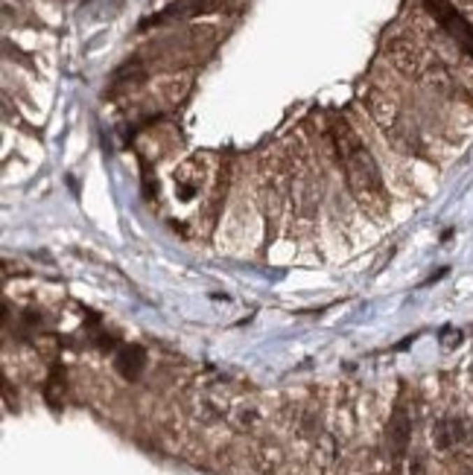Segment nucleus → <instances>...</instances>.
I'll use <instances>...</instances> for the list:
<instances>
[{
  "label": "nucleus",
  "instance_id": "1",
  "mask_svg": "<svg viewBox=\"0 0 473 475\" xmlns=\"http://www.w3.org/2000/svg\"><path fill=\"white\" fill-rule=\"evenodd\" d=\"M330 137H333V149H336V155H339L342 169H345V178H348L351 193H354L368 210L380 213V210H383L380 169H377V163H374L371 152L363 146L360 135H356L345 120H333Z\"/></svg>",
  "mask_w": 473,
  "mask_h": 475
},
{
  "label": "nucleus",
  "instance_id": "2",
  "mask_svg": "<svg viewBox=\"0 0 473 475\" xmlns=\"http://www.w3.org/2000/svg\"><path fill=\"white\" fill-rule=\"evenodd\" d=\"M473 444V423L465 414H442L432 423V446L435 452L450 455Z\"/></svg>",
  "mask_w": 473,
  "mask_h": 475
},
{
  "label": "nucleus",
  "instance_id": "3",
  "mask_svg": "<svg viewBox=\"0 0 473 475\" xmlns=\"http://www.w3.org/2000/svg\"><path fill=\"white\" fill-rule=\"evenodd\" d=\"M427 6H430V12L438 18V24H442V27L450 32V38L459 44L465 53L473 56V27L447 3V0H427Z\"/></svg>",
  "mask_w": 473,
  "mask_h": 475
},
{
  "label": "nucleus",
  "instance_id": "4",
  "mask_svg": "<svg viewBox=\"0 0 473 475\" xmlns=\"http://www.w3.org/2000/svg\"><path fill=\"white\" fill-rule=\"evenodd\" d=\"M146 365V356L140 347H123L117 356V370L126 376V379H138V373Z\"/></svg>",
  "mask_w": 473,
  "mask_h": 475
}]
</instances>
